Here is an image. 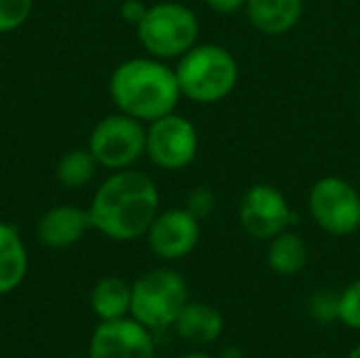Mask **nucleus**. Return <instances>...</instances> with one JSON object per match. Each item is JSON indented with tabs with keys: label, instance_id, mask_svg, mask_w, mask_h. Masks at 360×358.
Masks as SVG:
<instances>
[{
	"label": "nucleus",
	"instance_id": "10",
	"mask_svg": "<svg viewBox=\"0 0 360 358\" xmlns=\"http://www.w3.org/2000/svg\"><path fill=\"white\" fill-rule=\"evenodd\" d=\"M89 358H156L152 331L133 317L101 321L89 342Z\"/></svg>",
	"mask_w": 360,
	"mask_h": 358
},
{
	"label": "nucleus",
	"instance_id": "27",
	"mask_svg": "<svg viewBox=\"0 0 360 358\" xmlns=\"http://www.w3.org/2000/svg\"><path fill=\"white\" fill-rule=\"evenodd\" d=\"M346 358H360V342L354 346V348H352V350H350V352H348V357Z\"/></svg>",
	"mask_w": 360,
	"mask_h": 358
},
{
	"label": "nucleus",
	"instance_id": "1",
	"mask_svg": "<svg viewBox=\"0 0 360 358\" xmlns=\"http://www.w3.org/2000/svg\"><path fill=\"white\" fill-rule=\"evenodd\" d=\"M86 209L93 230L112 241L129 243L146 236L160 211V192L150 175L120 169L99 184Z\"/></svg>",
	"mask_w": 360,
	"mask_h": 358
},
{
	"label": "nucleus",
	"instance_id": "13",
	"mask_svg": "<svg viewBox=\"0 0 360 358\" xmlns=\"http://www.w3.org/2000/svg\"><path fill=\"white\" fill-rule=\"evenodd\" d=\"M175 333L190 346H209L226 329L224 314L205 302H188L173 323Z\"/></svg>",
	"mask_w": 360,
	"mask_h": 358
},
{
	"label": "nucleus",
	"instance_id": "22",
	"mask_svg": "<svg viewBox=\"0 0 360 358\" xmlns=\"http://www.w3.org/2000/svg\"><path fill=\"white\" fill-rule=\"evenodd\" d=\"M186 209L194 217H198L202 222V219H207V217H211L215 213V209H217V196H215V192L211 188L198 186V188H194L186 196Z\"/></svg>",
	"mask_w": 360,
	"mask_h": 358
},
{
	"label": "nucleus",
	"instance_id": "17",
	"mask_svg": "<svg viewBox=\"0 0 360 358\" xmlns=\"http://www.w3.org/2000/svg\"><path fill=\"white\" fill-rule=\"evenodd\" d=\"M89 302L99 321L124 319L131 314V285L120 276H105L93 287Z\"/></svg>",
	"mask_w": 360,
	"mask_h": 358
},
{
	"label": "nucleus",
	"instance_id": "14",
	"mask_svg": "<svg viewBox=\"0 0 360 358\" xmlns=\"http://www.w3.org/2000/svg\"><path fill=\"white\" fill-rule=\"evenodd\" d=\"M245 15L259 34L283 36L300 23L304 0H247Z\"/></svg>",
	"mask_w": 360,
	"mask_h": 358
},
{
	"label": "nucleus",
	"instance_id": "5",
	"mask_svg": "<svg viewBox=\"0 0 360 358\" xmlns=\"http://www.w3.org/2000/svg\"><path fill=\"white\" fill-rule=\"evenodd\" d=\"M190 302L186 279L171 268H154L131 285V314L150 331L173 327Z\"/></svg>",
	"mask_w": 360,
	"mask_h": 358
},
{
	"label": "nucleus",
	"instance_id": "6",
	"mask_svg": "<svg viewBox=\"0 0 360 358\" xmlns=\"http://www.w3.org/2000/svg\"><path fill=\"white\" fill-rule=\"evenodd\" d=\"M86 148L103 169H131L146 156V124L122 112L110 114L93 127Z\"/></svg>",
	"mask_w": 360,
	"mask_h": 358
},
{
	"label": "nucleus",
	"instance_id": "8",
	"mask_svg": "<svg viewBox=\"0 0 360 358\" xmlns=\"http://www.w3.org/2000/svg\"><path fill=\"white\" fill-rule=\"evenodd\" d=\"M198 129L184 114L171 112L146 124V156L162 171H181L198 154Z\"/></svg>",
	"mask_w": 360,
	"mask_h": 358
},
{
	"label": "nucleus",
	"instance_id": "11",
	"mask_svg": "<svg viewBox=\"0 0 360 358\" xmlns=\"http://www.w3.org/2000/svg\"><path fill=\"white\" fill-rule=\"evenodd\" d=\"M150 251L165 260L177 262L188 257L200 241V219L186 207L158 211L152 226L146 232Z\"/></svg>",
	"mask_w": 360,
	"mask_h": 358
},
{
	"label": "nucleus",
	"instance_id": "26",
	"mask_svg": "<svg viewBox=\"0 0 360 358\" xmlns=\"http://www.w3.org/2000/svg\"><path fill=\"white\" fill-rule=\"evenodd\" d=\"M179 358H215V357H211V354H207V352H200V350H194V352H186V354H181Z\"/></svg>",
	"mask_w": 360,
	"mask_h": 358
},
{
	"label": "nucleus",
	"instance_id": "23",
	"mask_svg": "<svg viewBox=\"0 0 360 358\" xmlns=\"http://www.w3.org/2000/svg\"><path fill=\"white\" fill-rule=\"evenodd\" d=\"M146 11H148V4L143 0H122V4H120L122 21L133 25V27H137V23L143 19Z\"/></svg>",
	"mask_w": 360,
	"mask_h": 358
},
{
	"label": "nucleus",
	"instance_id": "12",
	"mask_svg": "<svg viewBox=\"0 0 360 358\" xmlns=\"http://www.w3.org/2000/svg\"><path fill=\"white\" fill-rule=\"evenodd\" d=\"M93 230L89 209L76 205H57L42 213L36 226L38 241L49 249H68L82 241V236Z\"/></svg>",
	"mask_w": 360,
	"mask_h": 358
},
{
	"label": "nucleus",
	"instance_id": "21",
	"mask_svg": "<svg viewBox=\"0 0 360 358\" xmlns=\"http://www.w3.org/2000/svg\"><path fill=\"white\" fill-rule=\"evenodd\" d=\"M340 323L360 331V279L340 293Z\"/></svg>",
	"mask_w": 360,
	"mask_h": 358
},
{
	"label": "nucleus",
	"instance_id": "24",
	"mask_svg": "<svg viewBox=\"0 0 360 358\" xmlns=\"http://www.w3.org/2000/svg\"><path fill=\"white\" fill-rule=\"evenodd\" d=\"M205 4L217 15H234L238 11H245L247 0H205Z\"/></svg>",
	"mask_w": 360,
	"mask_h": 358
},
{
	"label": "nucleus",
	"instance_id": "29",
	"mask_svg": "<svg viewBox=\"0 0 360 358\" xmlns=\"http://www.w3.org/2000/svg\"><path fill=\"white\" fill-rule=\"evenodd\" d=\"M359 101H360V84H359Z\"/></svg>",
	"mask_w": 360,
	"mask_h": 358
},
{
	"label": "nucleus",
	"instance_id": "25",
	"mask_svg": "<svg viewBox=\"0 0 360 358\" xmlns=\"http://www.w3.org/2000/svg\"><path fill=\"white\" fill-rule=\"evenodd\" d=\"M215 358H245V354L238 346H226Z\"/></svg>",
	"mask_w": 360,
	"mask_h": 358
},
{
	"label": "nucleus",
	"instance_id": "19",
	"mask_svg": "<svg viewBox=\"0 0 360 358\" xmlns=\"http://www.w3.org/2000/svg\"><path fill=\"white\" fill-rule=\"evenodd\" d=\"M308 314L321 325L340 321V293L331 289H319L308 300Z\"/></svg>",
	"mask_w": 360,
	"mask_h": 358
},
{
	"label": "nucleus",
	"instance_id": "18",
	"mask_svg": "<svg viewBox=\"0 0 360 358\" xmlns=\"http://www.w3.org/2000/svg\"><path fill=\"white\" fill-rule=\"evenodd\" d=\"M97 167L99 165L89 148H72L59 158L55 177L63 188L78 190V188H84L95 177Z\"/></svg>",
	"mask_w": 360,
	"mask_h": 358
},
{
	"label": "nucleus",
	"instance_id": "16",
	"mask_svg": "<svg viewBox=\"0 0 360 358\" xmlns=\"http://www.w3.org/2000/svg\"><path fill=\"white\" fill-rule=\"evenodd\" d=\"M27 274V249L17 228L0 222V295L15 291Z\"/></svg>",
	"mask_w": 360,
	"mask_h": 358
},
{
	"label": "nucleus",
	"instance_id": "3",
	"mask_svg": "<svg viewBox=\"0 0 360 358\" xmlns=\"http://www.w3.org/2000/svg\"><path fill=\"white\" fill-rule=\"evenodd\" d=\"M175 76L181 97L209 106L232 95L238 84L240 70L230 49L215 42H205L194 44L177 59Z\"/></svg>",
	"mask_w": 360,
	"mask_h": 358
},
{
	"label": "nucleus",
	"instance_id": "20",
	"mask_svg": "<svg viewBox=\"0 0 360 358\" xmlns=\"http://www.w3.org/2000/svg\"><path fill=\"white\" fill-rule=\"evenodd\" d=\"M34 11V0H0V34L21 27Z\"/></svg>",
	"mask_w": 360,
	"mask_h": 358
},
{
	"label": "nucleus",
	"instance_id": "7",
	"mask_svg": "<svg viewBox=\"0 0 360 358\" xmlns=\"http://www.w3.org/2000/svg\"><path fill=\"white\" fill-rule=\"evenodd\" d=\"M308 211L314 224L331 236H350L360 230V192L344 177L316 179L308 192Z\"/></svg>",
	"mask_w": 360,
	"mask_h": 358
},
{
	"label": "nucleus",
	"instance_id": "2",
	"mask_svg": "<svg viewBox=\"0 0 360 358\" xmlns=\"http://www.w3.org/2000/svg\"><path fill=\"white\" fill-rule=\"evenodd\" d=\"M108 91L118 112L143 124L175 112L181 99L175 68L150 55L118 63L110 76Z\"/></svg>",
	"mask_w": 360,
	"mask_h": 358
},
{
	"label": "nucleus",
	"instance_id": "9",
	"mask_svg": "<svg viewBox=\"0 0 360 358\" xmlns=\"http://www.w3.org/2000/svg\"><path fill=\"white\" fill-rule=\"evenodd\" d=\"M295 213L287 196L272 184H253L238 203L240 228L255 241H270L289 230Z\"/></svg>",
	"mask_w": 360,
	"mask_h": 358
},
{
	"label": "nucleus",
	"instance_id": "15",
	"mask_svg": "<svg viewBox=\"0 0 360 358\" xmlns=\"http://www.w3.org/2000/svg\"><path fill=\"white\" fill-rule=\"evenodd\" d=\"M310 262V251L306 241L293 232L285 230L278 236L268 241L266 264L278 276H297L306 270Z\"/></svg>",
	"mask_w": 360,
	"mask_h": 358
},
{
	"label": "nucleus",
	"instance_id": "4",
	"mask_svg": "<svg viewBox=\"0 0 360 358\" xmlns=\"http://www.w3.org/2000/svg\"><path fill=\"white\" fill-rule=\"evenodd\" d=\"M135 30L143 51L162 61L179 59L194 44H198L200 36L196 13L177 0L150 4Z\"/></svg>",
	"mask_w": 360,
	"mask_h": 358
},
{
	"label": "nucleus",
	"instance_id": "28",
	"mask_svg": "<svg viewBox=\"0 0 360 358\" xmlns=\"http://www.w3.org/2000/svg\"><path fill=\"white\" fill-rule=\"evenodd\" d=\"M310 358H331V357H327V354H314V357H310Z\"/></svg>",
	"mask_w": 360,
	"mask_h": 358
}]
</instances>
